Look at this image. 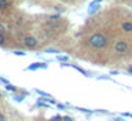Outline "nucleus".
Wrapping results in <instances>:
<instances>
[{
    "label": "nucleus",
    "mask_w": 132,
    "mask_h": 121,
    "mask_svg": "<svg viewBox=\"0 0 132 121\" xmlns=\"http://www.w3.org/2000/svg\"><path fill=\"white\" fill-rule=\"evenodd\" d=\"M87 44L89 49L92 50H104L108 46V37L104 33H92L88 39H87Z\"/></svg>",
    "instance_id": "obj_1"
},
{
    "label": "nucleus",
    "mask_w": 132,
    "mask_h": 121,
    "mask_svg": "<svg viewBox=\"0 0 132 121\" xmlns=\"http://www.w3.org/2000/svg\"><path fill=\"white\" fill-rule=\"evenodd\" d=\"M112 49H114V51L117 53V54L125 56V54H128V53L131 51V44H129L126 40L118 39V40L114 41V44H112Z\"/></svg>",
    "instance_id": "obj_2"
},
{
    "label": "nucleus",
    "mask_w": 132,
    "mask_h": 121,
    "mask_svg": "<svg viewBox=\"0 0 132 121\" xmlns=\"http://www.w3.org/2000/svg\"><path fill=\"white\" fill-rule=\"evenodd\" d=\"M23 44L27 49H36V47L38 46V41H37V39L33 37V36H26V37L23 39Z\"/></svg>",
    "instance_id": "obj_3"
},
{
    "label": "nucleus",
    "mask_w": 132,
    "mask_h": 121,
    "mask_svg": "<svg viewBox=\"0 0 132 121\" xmlns=\"http://www.w3.org/2000/svg\"><path fill=\"white\" fill-rule=\"evenodd\" d=\"M121 30L126 34H132V21L131 20H125L121 23Z\"/></svg>",
    "instance_id": "obj_4"
},
{
    "label": "nucleus",
    "mask_w": 132,
    "mask_h": 121,
    "mask_svg": "<svg viewBox=\"0 0 132 121\" xmlns=\"http://www.w3.org/2000/svg\"><path fill=\"white\" fill-rule=\"evenodd\" d=\"M7 7H10L9 0H0V10H4V9H7Z\"/></svg>",
    "instance_id": "obj_5"
},
{
    "label": "nucleus",
    "mask_w": 132,
    "mask_h": 121,
    "mask_svg": "<svg viewBox=\"0 0 132 121\" xmlns=\"http://www.w3.org/2000/svg\"><path fill=\"white\" fill-rule=\"evenodd\" d=\"M38 67H44V64H36V66H30L29 69H30V70H34V69H38Z\"/></svg>",
    "instance_id": "obj_6"
},
{
    "label": "nucleus",
    "mask_w": 132,
    "mask_h": 121,
    "mask_svg": "<svg viewBox=\"0 0 132 121\" xmlns=\"http://www.w3.org/2000/svg\"><path fill=\"white\" fill-rule=\"evenodd\" d=\"M63 120V117H60V115H57V117H54V118H51L50 121H61Z\"/></svg>",
    "instance_id": "obj_7"
},
{
    "label": "nucleus",
    "mask_w": 132,
    "mask_h": 121,
    "mask_svg": "<svg viewBox=\"0 0 132 121\" xmlns=\"http://www.w3.org/2000/svg\"><path fill=\"white\" fill-rule=\"evenodd\" d=\"M3 43H4V36L0 33V44H3Z\"/></svg>",
    "instance_id": "obj_8"
},
{
    "label": "nucleus",
    "mask_w": 132,
    "mask_h": 121,
    "mask_svg": "<svg viewBox=\"0 0 132 121\" xmlns=\"http://www.w3.org/2000/svg\"><path fill=\"white\" fill-rule=\"evenodd\" d=\"M61 121H72V118H70V117H63V120Z\"/></svg>",
    "instance_id": "obj_9"
},
{
    "label": "nucleus",
    "mask_w": 132,
    "mask_h": 121,
    "mask_svg": "<svg viewBox=\"0 0 132 121\" xmlns=\"http://www.w3.org/2000/svg\"><path fill=\"white\" fill-rule=\"evenodd\" d=\"M0 121H6V117H4V115L2 114V112H0Z\"/></svg>",
    "instance_id": "obj_10"
},
{
    "label": "nucleus",
    "mask_w": 132,
    "mask_h": 121,
    "mask_svg": "<svg viewBox=\"0 0 132 121\" xmlns=\"http://www.w3.org/2000/svg\"><path fill=\"white\" fill-rule=\"evenodd\" d=\"M7 90H12V91H14L16 87H13V86H7Z\"/></svg>",
    "instance_id": "obj_11"
},
{
    "label": "nucleus",
    "mask_w": 132,
    "mask_h": 121,
    "mask_svg": "<svg viewBox=\"0 0 132 121\" xmlns=\"http://www.w3.org/2000/svg\"><path fill=\"white\" fill-rule=\"evenodd\" d=\"M63 2H68V3H70V2H74V0H63Z\"/></svg>",
    "instance_id": "obj_12"
},
{
    "label": "nucleus",
    "mask_w": 132,
    "mask_h": 121,
    "mask_svg": "<svg viewBox=\"0 0 132 121\" xmlns=\"http://www.w3.org/2000/svg\"><path fill=\"white\" fill-rule=\"evenodd\" d=\"M117 121H122V120H121V118H117Z\"/></svg>",
    "instance_id": "obj_13"
}]
</instances>
